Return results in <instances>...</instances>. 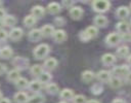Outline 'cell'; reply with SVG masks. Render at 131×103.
<instances>
[{"instance_id":"cell-1","label":"cell","mask_w":131,"mask_h":103,"mask_svg":"<svg viewBox=\"0 0 131 103\" xmlns=\"http://www.w3.org/2000/svg\"><path fill=\"white\" fill-rule=\"evenodd\" d=\"M97 34H98V29L95 26H90V27H87L84 31H81L79 34V37L82 41L86 42V41L96 37Z\"/></svg>"},{"instance_id":"cell-2","label":"cell","mask_w":131,"mask_h":103,"mask_svg":"<svg viewBox=\"0 0 131 103\" xmlns=\"http://www.w3.org/2000/svg\"><path fill=\"white\" fill-rule=\"evenodd\" d=\"M49 45L46 44V43H41L39 45H37L35 48H34V52H33V55L36 59L38 60H41V59H44L48 54H49Z\"/></svg>"},{"instance_id":"cell-3","label":"cell","mask_w":131,"mask_h":103,"mask_svg":"<svg viewBox=\"0 0 131 103\" xmlns=\"http://www.w3.org/2000/svg\"><path fill=\"white\" fill-rule=\"evenodd\" d=\"M111 3L106 0H95L92 2V8L96 12H105L110 9Z\"/></svg>"},{"instance_id":"cell-4","label":"cell","mask_w":131,"mask_h":103,"mask_svg":"<svg viewBox=\"0 0 131 103\" xmlns=\"http://www.w3.org/2000/svg\"><path fill=\"white\" fill-rule=\"evenodd\" d=\"M129 72H130V69L127 65H120V66H116L113 68V74L119 78L126 77V75Z\"/></svg>"},{"instance_id":"cell-5","label":"cell","mask_w":131,"mask_h":103,"mask_svg":"<svg viewBox=\"0 0 131 103\" xmlns=\"http://www.w3.org/2000/svg\"><path fill=\"white\" fill-rule=\"evenodd\" d=\"M121 39H122V36L119 33H110L105 37V42L110 46H116L117 44L120 43Z\"/></svg>"},{"instance_id":"cell-6","label":"cell","mask_w":131,"mask_h":103,"mask_svg":"<svg viewBox=\"0 0 131 103\" xmlns=\"http://www.w3.org/2000/svg\"><path fill=\"white\" fill-rule=\"evenodd\" d=\"M12 63H13L14 67H15V69H17L18 71H20L23 69H26L29 66V60H27L24 57H16L13 60Z\"/></svg>"},{"instance_id":"cell-7","label":"cell","mask_w":131,"mask_h":103,"mask_svg":"<svg viewBox=\"0 0 131 103\" xmlns=\"http://www.w3.org/2000/svg\"><path fill=\"white\" fill-rule=\"evenodd\" d=\"M23 34H24V31L21 28H18V27H14L10 30V32L8 33V36L11 40H19L21 37H23Z\"/></svg>"},{"instance_id":"cell-8","label":"cell","mask_w":131,"mask_h":103,"mask_svg":"<svg viewBox=\"0 0 131 103\" xmlns=\"http://www.w3.org/2000/svg\"><path fill=\"white\" fill-rule=\"evenodd\" d=\"M83 13H84V11H83L82 7H80V6L74 5L73 7L70 8V15L73 20H80L83 16Z\"/></svg>"},{"instance_id":"cell-9","label":"cell","mask_w":131,"mask_h":103,"mask_svg":"<svg viewBox=\"0 0 131 103\" xmlns=\"http://www.w3.org/2000/svg\"><path fill=\"white\" fill-rule=\"evenodd\" d=\"M31 12H32V15H33L35 19H41V18H43L44 14H45V9H44V7L41 6V5H35V6L32 7Z\"/></svg>"},{"instance_id":"cell-10","label":"cell","mask_w":131,"mask_h":103,"mask_svg":"<svg viewBox=\"0 0 131 103\" xmlns=\"http://www.w3.org/2000/svg\"><path fill=\"white\" fill-rule=\"evenodd\" d=\"M116 28H117V31L120 33V35H126V34H128V32H129V30H130L129 24H128L127 22H124V21L119 22V23L117 24Z\"/></svg>"},{"instance_id":"cell-11","label":"cell","mask_w":131,"mask_h":103,"mask_svg":"<svg viewBox=\"0 0 131 103\" xmlns=\"http://www.w3.org/2000/svg\"><path fill=\"white\" fill-rule=\"evenodd\" d=\"M52 37H53V39H54L56 42H59V43H60V42H63V41L67 39V33H66V31L60 30V29L54 30Z\"/></svg>"},{"instance_id":"cell-12","label":"cell","mask_w":131,"mask_h":103,"mask_svg":"<svg viewBox=\"0 0 131 103\" xmlns=\"http://www.w3.org/2000/svg\"><path fill=\"white\" fill-rule=\"evenodd\" d=\"M94 25L96 28H104L107 25V19L102 14H98L94 18Z\"/></svg>"},{"instance_id":"cell-13","label":"cell","mask_w":131,"mask_h":103,"mask_svg":"<svg viewBox=\"0 0 131 103\" xmlns=\"http://www.w3.org/2000/svg\"><path fill=\"white\" fill-rule=\"evenodd\" d=\"M101 62L103 65H106V66H111L113 65L115 62H116V56L113 55V54H104L102 57H101Z\"/></svg>"},{"instance_id":"cell-14","label":"cell","mask_w":131,"mask_h":103,"mask_svg":"<svg viewBox=\"0 0 131 103\" xmlns=\"http://www.w3.org/2000/svg\"><path fill=\"white\" fill-rule=\"evenodd\" d=\"M96 77H97V79H98L99 81H101V82H106V81H108L110 78L112 77V74H111V72L107 71V70H100V71H98V72L96 73Z\"/></svg>"},{"instance_id":"cell-15","label":"cell","mask_w":131,"mask_h":103,"mask_svg":"<svg viewBox=\"0 0 131 103\" xmlns=\"http://www.w3.org/2000/svg\"><path fill=\"white\" fill-rule=\"evenodd\" d=\"M42 33H41V30L40 29H32L30 32H29V39L33 42L35 41H38L42 38Z\"/></svg>"},{"instance_id":"cell-16","label":"cell","mask_w":131,"mask_h":103,"mask_svg":"<svg viewBox=\"0 0 131 103\" xmlns=\"http://www.w3.org/2000/svg\"><path fill=\"white\" fill-rule=\"evenodd\" d=\"M129 13H130V9L127 6H120L116 10V14L120 19H126V18H128L129 16Z\"/></svg>"},{"instance_id":"cell-17","label":"cell","mask_w":131,"mask_h":103,"mask_svg":"<svg viewBox=\"0 0 131 103\" xmlns=\"http://www.w3.org/2000/svg\"><path fill=\"white\" fill-rule=\"evenodd\" d=\"M40 30H41L42 36H44V37H50V36H52V35H53L54 27H53L52 25L47 24V25H44Z\"/></svg>"},{"instance_id":"cell-18","label":"cell","mask_w":131,"mask_h":103,"mask_svg":"<svg viewBox=\"0 0 131 103\" xmlns=\"http://www.w3.org/2000/svg\"><path fill=\"white\" fill-rule=\"evenodd\" d=\"M60 9H61V6H60V4L57 3V2H51V3H49V4L47 5V10H48V12L51 13V14H56V13H58V12L60 11Z\"/></svg>"},{"instance_id":"cell-19","label":"cell","mask_w":131,"mask_h":103,"mask_svg":"<svg viewBox=\"0 0 131 103\" xmlns=\"http://www.w3.org/2000/svg\"><path fill=\"white\" fill-rule=\"evenodd\" d=\"M56 66H57V60L54 59V58H48L44 62V68H46L49 71L55 69Z\"/></svg>"},{"instance_id":"cell-20","label":"cell","mask_w":131,"mask_h":103,"mask_svg":"<svg viewBox=\"0 0 131 103\" xmlns=\"http://www.w3.org/2000/svg\"><path fill=\"white\" fill-rule=\"evenodd\" d=\"M44 101H45V97L42 94L37 93V94H34L33 96L29 97L27 103H44Z\"/></svg>"},{"instance_id":"cell-21","label":"cell","mask_w":131,"mask_h":103,"mask_svg":"<svg viewBox=\"0 0 131 103\" xmlns=\"http://www.w3.org/2000/svg\"><path fill=\"white\" fill-rule=\"evenodd\" d=\"M20 77V72L17 70V69H11L10 71H8L7 72V79L9 80V81H13V82H15L18 78Z\"/></svg>"},{"instance_id":"cell-22","label":"cell","mask_w":131,"mask_h":103,"mask_svg":"<svg viewBox=\"0 0 131 103\" xmlns=\"http://www.w3.org/2000/svg\"><path fill=\"white\" fill-rule=\"evenodd\" d=\"M29 97H28V94L25 93V92H17L15 95H14V101L15 103H27Z\"/></svg>"},{"instance_id":"cell-23","label":"cell","mask_w":131,"mask_h":103,"mask_svg":"<svg viewBox=\"0 0 131 103\" xmlns=\"http://www.w3.org/2000/svg\"><path fill=\"white\" fill-rule=\"evenodd\" d=\"M13 55L12 48L9 46H4L2 48H0V58L1 59H9L11 58Z\"/></svg>"},{"instance_id":"cell-24","label":"cell","mask_w":131,"mask_h":103,"mask_svg":"<svg viewBox=\"0 0 131 103\" xmlns=\"http://www.w3.org/2000/svg\"><path fill=\"white\" fill-rule=\"evenodd\" d=\"M2 23H3V25L6 26V27H13V26L16 24V19H15V16H13V15L6 14V15L3 18Z\"/></svg>"},{"instance_id":"cell-25","label":"cell","mask_w":131,"mask_h":103,"mask_svg":"<svg viewBox=\"0 0 131 103\" xmlns=\"http://www.w3.org/2000/svg\"><path fill=\"white\" fill-rule=\"evenodd\" d=\"M30 72H31V74H32L33 76L39 77V76L44 72V68H43L41 65H39V64H35V65H33V66L31 67Z\"/></svg>"},{"instance_id":"cell-26","label":"cell","mask_w":131,"mask_h":103,"mask_svg":"<svg viewBox=\"0 0 131 103\" xmlns=\"http://www.w3.org/2000/svg\"><path fill=\"white\" fill-rule=\"evenodd\" d=\"M29 89L32 91V92H34V93H38L41 89H42V83L38 80V79H34V80H32V81H30L29 82Z\"/></svg>"},{"instance_id":"cell-27","label":"cell","mask_w":131,"mask_h":103,"mask_svg":"<svg viewBox=\"0 0 131 103\" xmlns=\"http://www.w3.org/2000/svg\"><path fill=\"white\" fill-rule=\"evenodd\" d=\"M94 76H95V74L91 71V70H85V71H83L82 72V74H81V78H82V80L84 81V82H90L93 78H94Z\"/></svg>"},{"instance_id":"cell-28","label":"cell","mask_w":131,"mask_h":103,"mask_svg":"<svg viewBox=\"0 0 131 103\" xmlns=\"http://www.w3.org/2000/svg\"><path fill=\"white\" fill-rule=\"evenodd\" d=\"M74 92L71 90V89H63L61 92H60V98L63 99L64 101L67 100H72L74 98Z\"/></svg>"},{"instance_id":"cell-29","label":"cell","mask_w":131,"mask_h":103,"mask_svg":"<svg viewBox=\"0 0 131 103\" xmlns=\"http://www.w3.org/2000/svg\"><path fill=\"white\" fill-rule=\"evenodd\" d=\"M107 82H108L110 87L113 88V89H118V88H120V87L122 85V83H123V82H122V79L119 78V77H116V76L111 77Z\"/></svg>"},{"instance_id":"cell-30","label":"cell","mask_w":131,"mask_h":103,"mask_svg":"<svg viewBox=\"0 0 131 103\" xmlns=\"http://www.w3.org/2000/svg\"><path fill=\"white\" fill-rule=\"evenodd\" d=\"M117 56L119 58H126L129 56V47L126 45H122L120 47H118L117 49Z\"/></svg>"},{"instance_id":"cell-31","label":"cell","mask_w":131,"mask_h":103,"mask_svg":"<svg viewBox=\"0 0 131 103\" xmlns=\"http://www.w3.org/2000/svg\"><path fill=\"white\" fill-rule=\"evenodd\" d=\"M46 91H47V93L50 94V95H56V94L58 93V91H59V88H58V85H57L56 83L49 82V83H47V85H46Z\"/></svg>"},{"instance_id":"cell-32","label":"cell","mask_w":131,"mask_h":103,"mask_svg":"<svg viewBox=\"0 0 131 103\" xmlns=\"http://www.w3.org/2000/svg\"><path fill=\"white\" fill-rule=\"evenodd\" d=\"M14 83H15V85H16V88H17L18 90H24V89H26V88L29 85L28 79L25 78V77H21V76H20Z\"/></svg>"},{"instance_id":"cell-33","label":"cell","mask_w":131,"mask_h":103,"mask_svg":"<svg viewBox=\"0 0 131 103\" xmlns=\"http://www.w3.org/2000/svg\"><path fill=\"white\" fill-rule=\"evenodd\" d=\"M38 80L41 82V83H49V81L51 80V74L47 71H44L39 77H38Z\"/></svg>"},{"instance_id":"cell-34","label":"cell","mask_w":131,"mask_h":103,"mask_svg":"<svg viewBox=\"0 0 131 103\" xmlns=\"http://www.w3.org/2000/svg\"><path fill=\"white\" fill-rule=\"evenodd\" d=\"M36 22H37V19H35L32 14H29L24 19V24L26 27H33L36 24Z\"/></svg>"},{"instance_id":"cell-35","label":"cell","mask_w":131,"mask_h":103,"mask_svg":"<svg viewBox=\"0 0 131 103\" xmlns=\"http://www.w3.org/2000/svg\"><path fill=\"white\" fill-rule=\"evenodd\" d=\"M72 101H73V103H86L87 102L86 97L84 95H76V96H74Z\"/></svg>"},{"instance_id":"cell-36","label":"cell","mask_w":131,"mask_h":103,"mask_svg":"<svg viewBox=\"0 0 131 103\" xmlns=\"http://www.w3.org/2000/svg\"><path fill=\"white\" fill-rule=\"evenodd\" d=\"M91 91H92L93 94L98 95V94H100V93L102 92V87H101L99 83H95V84H93V87L91 88Z\"/></svg>"},{"instance_id":"cell-37","label":"cell","mask_w":131,"mask_h":103,"mask_svg":"<svg viewBox=\"0 0 131 103\" xmlns=\"http://www.w3.org/2000/svg\"><path fill=\"white\" fill-rule=\"evenodd\" d=\"M7 37H8V33H7V31H5L3 28L0 29V41H4Z\"/></svg>"},{"instance_id":"cell-38","label":"cell","mask_w":131,"mask_h":103,"mask_svg":"<svg viewBox=\"0 0 131 103\" xmlns=\"http://www.w3.org/2000/svg\"><path fill=\"white\" fill-rule=\"evenodd\" d=\"M62 5L64 7H67V8H71V7L74 6V2L73 1H67V0H64V1H62Z\"/></svg>"},{"instance_id":"cell-39","label":"cell","mask_w":131,"mask_h":103,"mask_svg":"<svg viewBox=\"0 0 131 103\" xmlns=\"http://www.w3.org/2000/svg\"><path fill=\"white\" fill-rule=\"evenodd\" d=\"M6 71H7V67H6V65H5V64L0 63V75L4 74Z\"/></svg>"},{"instance_id":"cell-40","label":"cell","mask_w":131,"mask_h":103,"mask_svg":"<svg viewBox=\"0 0 131 103\" xmlns=\"http://www.w3.org/2000/svg\"><path fill=\"white\" fill-rule=\"evenodd\" d=\"M54 22L56 23V24H58V26H62L63 24H64V20L62 19V18H56L55 20H54Z\"/></svg>"},{"instance_id":"cell-41","label":"cell","mask_w":131,"mask_h":103,"mask_svg":"<svg viewBox=\"0 0 131 103\" xmlns=\"http://www.w3.org/2000/svg\"><path fill=\"white\" fill-rule=\"evenodd\" d=\"M6 15V12H5V10L2 8V7H0V20H3V18Z\"/></svg>"},{"instance_id":"cell-42","label":"cell","mask_w":131,"mask_h":103,"mask_svg":"<svg viewBox=\"0 0 131 103\" xmlns=\"http://www.w3.org/2000/svg\"><path fill=\"white\" fill-rule=\"evenodd\" d=\"M125 79H126V81L128 82V83H131V71L126 75V77H125Z\"/></svg>"},{"instance_id":"cell-43","label":"cell","mask_w":131,"mask_h":103,"mask_svg":"<svg viewBox=\"0 0 131 103\" xmlns=\"http://www.w3.org/2000/svg\"><path fill=\"white\" fill-rule=\"evenodd\" d=\"M0 103H10V100L8 98H3L2 97V99L0 100Z\"/></svg>"},{"instance_id":"cell-44","label":"cell","mask_w":131,"mask_h":103,"mask_svg":"<svg viewBox=\"0 0 131 103\" xmlns=\"http://www.w3.org/2000/svg\"><path fill=\"white\" fill-rule=\"evenodd\" d=\"M112 103H125V101L122 100V99H115Z\"/></svg>"},{"instance_id":"cell-45","label":"cell","mask_w":131,"mask_h":103,"mask_svg":"<svg viewBox=\"0 0 131 103\" xmlns=\"http://www.w3.org/2000/svg\"><path fill=\"white\" fill-rule=\"evenodd\" d=\"M127 62H128V64L131 66V55H129V56L127 57Z\"/></svg>"},{"instance_id":"cell-46","label":"cell","mask_w":131,"mask_h":103,"mask_svg":"<svg viewBox=\"0 0 131 103\" xmlns=\"http://www.w3.org/2000/svg\"><path fill=\"white\" fill-rule=\"evenodd\" d=\"M86 103H100V102L97 101V100H89V101H87Z\"/></svg>"},{"instance_id":"cell-47","label":"cell","mask_w":131,"mask_h":103,"mask_svg":"<svg viewBox=\"0 0 131 103\" xmlns=\"http://www.w3.org/2000/svg\"><path fill=\"white\" fill-rule=\"evenodd\" d=\"M3 27V23H2V20H0V29H2Z\"/></svg>"},{"instance_id":"cell-48","label":"cell","mask_w":131,"mask_h":103,"mask_svg":"<svg viewBox=\"0 0 131 103\" xmlns=\"http://www.w3.org/2000/svg\"><path fill=\"white\" fill-rule=\"evenodd\" d=\"M2 99V94H1V92H0V100Z\"/></svg>"},{"instance_id":"cell-49","label":"cell","mask_w":131,"mask_h":103,"mask_svg":"<svg viewBox=\"0 0 131 103\" xmlns=\"http://www.w3.org/2000/svg\"><path fill=\"white\" fill-rule=\"evenodd\" d=\"M58 103H67L66 101H60V102H58Z\"/></svg>"},{"instance_id":"cell-50","label":"cell","mask_w":131,"mask_h":103,"mask_svg":"<svg viewBox=\"0 0 131 103\" xmlns=\"http://www.w3.org/2000/svg\"><path fill=\"white\" fill-rule=\"evenodd\" d=\"M1 4H2V2H1V1H0V5H1Z\"/></svg>"},{"instance_id":"cell-51","label":"cell","mask_w":131,"mask_h":103,"mask_svg":"<svg viewBox=\"0 0 131 103\" xmlns=\"http://www.w3.org/2000/svg\"><path fill=\"white\" fill-rule=\"evenodd\" d=\"M130 9H131V3H130Z\"/></svg>"},{"instance_id":"cell-52","label":"cell","mask_w":131,"mask_h":103,"mask_svg":"<svg viewBox=\"0 0 131 103\" xmlns=\"http://www.w3.org/2000/svg\"><path fill=\"white\" fill-rule=\"evenodd\" d=\"M130 39H131V35H130Z\"/></svg>"}]
</instances>
